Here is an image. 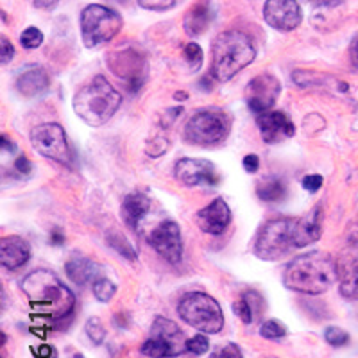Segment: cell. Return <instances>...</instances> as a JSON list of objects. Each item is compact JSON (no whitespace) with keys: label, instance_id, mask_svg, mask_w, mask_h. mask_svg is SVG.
Here are the masks:
<instances>
[{"label":"cell","instance_id":"obj_1","mask_svg":"<svg viewBox=\"0 0 358 358\" xmlns=\"http://www.w3.org/2000/svg\"><path fill=\"white\" fill-rule=\"evenodd\" d=\"M22 292L38 317L62 321L69 317L76 306V296L52 271L36 268L22 280Z\"/></svg>","mask_w":358,"mask_h":358},{"label":"cell","instance_id":"obj_2","mask_svg":"<svg viewBox=\"0 0 358 358\" xmlns=\"http://www.w3.org/2000/svg\"><path fill=\"white\" fill-rule=\"evenodd\" d=\"M337 281V262L322 251L299 255L283 271V283L289 290L319 296Z\"/></svg>","mask_w":358,"mask_h":358},{"label":"cell","instance_id":"obj_3","mask_svg":"<svg viewBox=\"0 0 358 358\" xmlns=\"http://www.w3.org/2000/svg\"><path fill=\"white\" fill-rule=\"evenodd\" d=\"M72 104L73 111L83 122L92 127H99L117 113L122 104V95L118 94L106 78L95 76L92 81L78 90Z\"/></svg>","mask_w":358,"mask_h":358},{"label":"cell","instance_id":"obj_4","mask_svg":"<svg viewBox=\"0 0 358 358\" xmlns=\"http://www.w3.org/2000/svg\"><path fill=\"white\" fill-rule=\"evenodd\" d=\"M257 49L251 38L241 31H226L219 34L212 47V76L215 81L226 83L251 65Z\"/></svg>","mask_w":358,"mask_h":358},{"label":"cell","instance_id":"obj_5","mask_svg":"<svg viewBox=\"0 0 358 358\" xmlns=\"http://www.w3.org/2000/svg\"><path fill=\"white\" fill-rule=\"evenodd\" d=\"M297 249V219L268 220L258 229L252 252L264 262H278Z\"/></svg>","mask_w":358,"mask_h":358},{"label":"cell","instance_id":"obj_6","mask_svg":"<svg viewBox=\"0 0 358 358\" xmlns=\"http://www.w3.org/2000/svg\"><path fill=\"white\" fill-rule=\"evenodd\" d=\"M231 122V115L228 111L220 108H203L188 118L185 126V138L194 145H217L228 138Z\"/></svg>","mask_w":358,"mask_h":358},{"label":"cell","instance_id":"obj_7","mask_svg":"<svg viewBox=\"0 0 358 358\" xmlns=\"http://www.w3.org/2000/svg\"><path fill=\"white\" fill-rule=\"evenodd\" d=\"M179 317L188 326L208 335L219 334L224 328V313L215 297L204 292H190L178 305Z\"/></svg>","mask_w":358,"mask_h":358},{"label":"cell","instance_id":"obj_8","mask_svg":"<svg viewBox=\"0 0 358 358\" xmlns=\"http://www.w3.org/2000/svg\"><path fill=\"white\" fill-rule=\"evenodd\" d=\"M122 29V17L115 9L90 4L81 13V38L88 49L113 40Z\"/></svg>","mask_w":358,"mask_h":358},{"label":"cell","instance_id":"obj_9","mask_svg":"<svg viewBox=\"0 0 358 358\" xmlns=\"http://www.w3.org/2000/svg\"><path fill=\"white\" fill-rule=\"evenodd\" d=\"M149 358H174L187 351V338L174 321L156 317L151 326V335L140 348Z\"/></svg>","mask_w":358,"mask_h":358},{"label":"cell","instance_id":"obj_10","mask_svg":"<svg viewBox=\"0 0 358 358\" xmlns=\"http://www.w3.org/2000/svg\"><path fill=\"white\" fill-rule=\"evenodd\" d=\"M31 145L43 158H49L65 167L72 165V151H70L66 133L59 124L47 122L31 129Z\"/></svg>","mask_w":358,"mask_h":358},{"label":"cell","instance_id":"obj_11","mask_svg":"<svg viewBox=\"0 0 358 358\" xmlns=\"http://www.w3.org/2000/svg\"><path fill=\"white\" fill-rule=\"evenodd\" d=\"M106 63L111 72L117 76L129 92H138L140 86L147 79V62L145 56L136 49H117L111 50L106 56Z\"/></svg>","mask_w":358,"mask_h":358},{"label":"cell","instance_id":"obj_12","mask_svg":"<svg viewBox=\"0 0 358 358\" xmlns=\"http://www.w3.org/2000/svg\"><path fill=\"white\" fill-rule=\"evenodd\" d=\"M174 176L183 187H215L220 181L215 163L204 158H181L174 167Z\"/></svg>","mask_w":358,"mask_h":358},{"label":"cell","instance_id":"obj_13","mask_svg":"<svg viewBox=\"0 0 358 358\" xmlns=\"http://www.w3.org/2000/svg\"><path fill=\"white\" fill-rule=\"evenodd\" d=\"M281 94V83L273 73H260L245 86V102L252 113H265L276 104Z\"/></svg>","mask_w":358,"mask_h":358},{"label":"cell","instance_id":"obj_14","mask_svg":"<svg viewBox=\"0 0 358 358\" xmlns=\"http://www.w3.org/2000/svg\"><path fill=\"white\" fill-rule=\"evenodd\" d=\"M149 244L163 260L178 265L183 258V238L181 229L174 220H163L149 235Z\"/></svg>","mask_w":358,"mask_h":358},{"label":"cell","instance_id":"obj_15","mask_svg":"<svg viewBox=\"0 0 358 358\" xmlns=\"http://www.w3.org/2000/svg\"><path fill=\"white\" fill-rule=\"evenodd\" d=\"M264 18L280 33H290L303 22L301 6L297 0H265Z\"/></svg>","mask_w":358,"mask_h":358},{"label":"cell","instance_id":"obj_16","mask_svg":"<svg viewBox=\"0 0 358 358\" xmlns=\"http://www.w3.org/2000/svg\"><path fill=\"white\" fill-rule=\"evenodd\" d=\"M338 290L346 299H358V238L342 249L337 258Z\"/></svg>","mask_w":358,"mask_h":358},{"label":"cell","instance_id":"obj_17","mask_svg":"<svg viewBox=\"0 0 358 358\" xmlns=\"http://www.w3.org/2000/svg\"><path fill=\"white\" fill-rule=\"evenodd\" d=\"M262 140L265 143H280L283 140L292 138L296 133L292 120L283 111H265L257 118Z\"/></svg>","mask_w":358,"mask_h":358},{"label":"cell","instance_id":"obj_18","mask_svg":"<svg viewBox=\"0 0 358 358\" xmlns=\"http://www.w3.org/2000/svg\"><path fill=\"white\" fill-rule=\"evenodd\" d=\"M197 226L208 235H220L231 224V210L222 197H217L204 206L196 217Z\"/></svg>","mask_w":358,"mask_h":358},{"label":"cell","instance_id":"obj_19","mask_svg":"<svg viewBox=\"0 0 358 358\" xmlns=\"http://www.w3.org/2000/svg\"><path fill=\"white\" fill-rule=\"evenodd\" d=\"M31 258V245L25 238L17 235L2 236L0 241V264L2 267L15 271L25 265Z\"/></svg>","mask_w":358,"mask_h":358},{"label":"cell","instance_id":"obj_20","mask_svg":"<svg viewBox=\"0 0 358 358\" xmlns=\"http://www.w3.org/2000/svg\"><path fill=\"white\" fill-rule=\"evenodd\" d=\"M322 215L321 206H315L308 215L297 219V249L308 248L321 238Z\"/></svg>","mask_w":358,"mask_h":358},{"label":"cell","instance_id":"obj_21","mask_svg":"<svg viewBox=\"0 0 358 358\" xmlns=\"http://www.w3.org/2000/svg\"><path fill=\"white\" fill-rule=\"evenodd\" d=\"M149 212H151V199L140 192H133V194L126 196V199L122 201V208H120L124 222L133 229L138 228L140 222L145 219Z\"/></svg>","mask_w":358,"mask_h":358},{"label":"cell","instance_id":"obj_22","mask_svg":"<svg viewBox=\"0 0 358 358\" xmlns=\"http://www.w3.org/2000/svg\"><path fill=\"white\" fill-rule=\"evenodd\" d=\"M65 271L66 276H69L70 281H73L76 285L85 287L88 283L94 285L95 280H99V274H101V268L99 265L95 264L94 260H90V258L85 257H76L72 260H69L65 264Z\"/></svg>","mask_w":358,"mask_h":358},{"label":"cell","instance_id":"obj_23","mask_svg":"<svg viewBox=\"0 0 358 358\" xmlns=\"http://www.w3.org/2000/svg\"><path fill=\"white\" fill-rule=\"evenodd\" d=\"M49 85V73L45 72L41 66H33V69L25 70L17 79V90L25 97H38V95L45 94Z\"/></svg>","mask_w":358,"mask_h":358},{"label":"cell","instance_id":"obj_24","mask_svg":"<svg viewBox=\"0 0 358 358\" xmlns=\"http://www.w3.org/2000/svg\"><path fill=\"white\" fill-rule=\"evenodd\" d=\"M212 17L213 13L212 8H210V2H199V4L188 9L183 18V27L188 36L196 38L206 33L210 24H212Z\"/></svg>","mask_w":358,"mask_h":358},{"label":"cell","instance_id":"obj_25","mask_svg":"<svg viewBox=\"0 0 358 358\" xmlns=\"http://www.w3.org/2000/svg\"><path fill=\"white\" fill-rule=\"evenodd\" d=\"M257 196L265 203H276L287 196V185L281 178L267 176L257 183Z\"/></svg>","mask_w":358,"mask_h":358},{"label":"cell","instance_id":"obj_26","mask_svg":"<svg viewBox=\"0 0 358 358\" xmlns=\"http://www.w3.org/2000/svg\"><path fill=\"white\" fill-rule=\"evenodd\" d=\"M252 299H255V292H248L238 299V301L233 303V312L238 315L244 324H251L257 317V310H255V305H252Z\"/></svg>","mask_w":358,"mask_h":358},{"label":"cell","instance_id":"obj_27","mask_svg":"<svg viewBox=\"0 0 358 358\" xmlns=\"http://www.w3.org/2000/svg\"><path fill=\"white\" fill-rule=\"evenodd\" d=\"M92 289H94V296L97 297L101 303L111 301L115 296V292H117V287H115V283L111 280H108V278H99V280H95V283L92 285Z\"/></svg>","mask_w":358,"mask_h":358},{"label":"cell","instance_id":"obj_28","mask_svg":"<svg viewBox=\"0 0 358 358\" xmlns=\"http://www.w3.org/2000/svg\"><path fill=\"white\" fill-rule=\"evenodd\" d=\"M260 335L267 341H280L287 335V328L283 322L276 321V319H271V321H265L260 326Z\"/></svg>","mask_w":358,"mask_h":358},{"label":"cell","instance_id":"obj_29","mask_svg":"<svg viewBox=\"0 0 358 358\" xmlns=\"http://www.w3.org/2000/svg\"><path fill=\"white\" fill-rule=\"evenodd\" d=\"M183 56L185 59H187L188 66H190L194 72H197V70L203 66V59H204V54H203V49H201L199 45L196 43V41H190V43L185 45L183 49Z\"/></svg>","mask_w":358,"mask_h":358},{"label":"cell","instance_id":"obj_30","mask_svg":"<svg viewBox=\"0 0 358 358\" xmlns=\"http://www.w3.org/2000/svg\"><path fill=\"white\" fill-rule=\"evenodd\" d=\"M108 244H110L111 248L118 252V255H122V257L129 258V260H134V258H136V251H134L133 245L127 242V238L117 235V233H111V235H108Z\"/></svg>","mask_w":358,"mask_h":358},{"label":"cell","instance_id":"obj_31","mask_svg":"<svg viewBox=\"0 0 358 358\" xmlns=\"http://www.w3.org/2000/svg\"><path fill=\"white\" fill-rule=\"evenodd\" d=\"M85 330L88 338L94 342L95 346L102 344L104 338H106V328H104V324H102V321L99 317H90L88 321H86Z\"/></svg>","mask_w":358,"mask_h":358},{"label":"cell","instance_id":"obj_32","mask_svg":"<svg viewBox=\"0 0 358 358\" xmlns=\"http://www.w3.org/2000/svg\"><path fill=\"white\" fill-rule=\"evenodd\" d=\"M324 341L328 342L330 346L342 348L350 342V334L342 330V328H337V326H328L324 330Z\"/></svg>","mask_w":358,"mask_h":358},{"label":"cell","instance_id":"obj_33","mask_svg":"<svg viewBox=\"0 0 358 358\" xmlns=\"http://www.w3.org/2000/svg\"><path fill=\"white\" fill-rule=\"evenodd\" d=\"M20 43H22V47L27 50L38 49V47L43 43V33H41L38 27H27L24 33H22Z\"/></svg>","mask_w":358,"mask_h":358},{"label":"cell","instance_id":"obj_34","mask_svg":"<svg viewBox=\"0 0 358 358\" xmlns=\"http://www.w3.org/2000/svg\"><path fill=\"white\" fill-rule=\"evenodd\" d=\"M210 348V342H208L206 335H196L187 341V351L194 355H204Z\"/></svg>","mask_w":358,"mask_h":358},{"label":"cell","instance_id":"obj_35","mask_svg":"<svg viewBox=\"0 0 358 358\" xmlns=\"http://www.w3.org/2000/svg\"><path fill=\"white\" fill-rule=\"evenodd\" d=\"M178 4V0H138V6L149 11H169Z\"/></svg>","mask_w":358,"mask_h":358},{"label":"cell","instance_id":"obj_36","mask_svg":"<svg viewBox=\"0 0 358 358\" xmlns=\"http://www.w3.org/2000/svg\"><path fill=\"white\" fill-rule=\"evenodd\" d=\"M13 57H15V47H13V43L8 38L2 36L0 38V63L4 66L9 65Z\"/></svg>","mask_w":358,"mask_h":358},{"label":"cell","instance_id":"obj_37","mask_svg":"<svg viewBox=\"0 0 358 358\" xmlns=\"http://www.w3.org/2000/svg\"><path fill=\"white\" fill-rule=\"evenodd\" d=\"M210 358H244V357H242L241 348L229 342V344H226V346L219 348L215 353H212V357Z\"/></svg>","mask_w":358,"mask_h":358},{"label":"cell","instance_id":"obj_38","mask_svg":"<svg viewBox=\"0 0 358 358\" xmlns=\"http://www.w3.org/2000/svg\"><path fill=\"white\" fill-rule=\"evenodd\" d=\"M322 183H324V179L319 174H310L303 178V188L306 192H310V194H317L322 188Z\"/></svg>","mask_w":358,"mask_h":358},{"label":"cell","instance_id":"obj_39","mask_svg":"<svg viewBox=\"0 0 358 358\" xmlns=\"http://www.w3.org/2000/svg\"><path fill=\"white\" fill-rule=\"evenodd\" d=\"M242 167H244V171L249 172V174H255V172L260 169V158H258L257 155L244 156V159H242Z\"/></svg>","mask_w":358,"mask_h":358},{"label":"cell","instance_id":"obj_40","mask_svg":"<svg viewBox=\"0 0 358 358\" xmlns=\"http://www.w3.org/2000/svg\"><path fill=\"white\" fill-rule=\"evenodd\" d=\"M15 169H17L18 174L29 176L33 172V163L29 162L27 156H20V158H17V162H15Z\"/></svg>","mask_w":358,"mask_h":358},{"label":"cell","instance_id":"obj_41","mask_svg":"<svg viewBox=\"0 0 358 358\" xmlns=\"http://www.w3.org/2000/svg\"><path fill=\"white\" fill-rule=\"evenodd\" d=\"M306 2L315 6V8H337L344 0H306Z\"/></svg>","mask_w":358,"mask_h":358},{"label":"cell","instance_id":"obj_42","mask_svg":"<svg viewBox=\"0 0 358 358\" xmlns=\"http://www.w3.org/2000/svg\"><path fill=\"white\" fill-rule=\"evenodd\" d=\"M59 0H34V6L38 9H52L56 8Z\"/></svg>","mask_w":358,"mask_h":358},{"label":"cell","instance_id":"obj_43","mask_svg":"<svg viewBox=\"0 0 358 358\" xmlns=\"http://www.w3.org/2000/svg\"><path fill=\"white\" fill-rule=\"evenodd\" d=\"M351 63L358 69V40L355 41L353 47H351Z\"/></svg>","mask_w":358,"mask_h":358},{"label":"cell","instance_id":"obj_44","mask_svg":"<svg viewBox=\"0 0 358 358\" xmlns=\"http://www.w3.org/2000/svg\"><path fill=\"white\" fill-rule=\"evenodd\" d=\"M6 149H8V151L11 152V151H15V145H13V143L9 142L8 136H2V151H6Z\"/></svg>","mask_w":358,"mask_h":358},{"label":"cell","instance_id":"obj_45","mask_svg":"<svg viewBox=\"0 0 358 358\" xmlns=\"http://www.w3.org/2000/svg\"><path fill=\"white\" fill-rule=\"evenodd\" d=\"M50 242H52V244H63V242H65V238H63V235H59L57 231H54L52 235H50Z\"/></svg>","mask_w":358,"mask_h":358},{"label":"cell","instance_id":"obj_46","mask_svg":"<svg viewBox=\"0 0 358 358\" xmlns=\"http://www.w3.org/2000/svg\"><path fill=\"white\" fill-rule=\"evenodd\" d=\"M176 99H187V94H185V92H178V94H176Z\"/></svg>","mask_w":358,"mask_h":358}]
</instances>
